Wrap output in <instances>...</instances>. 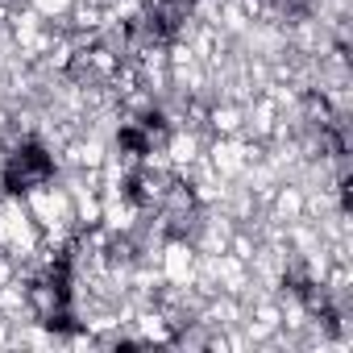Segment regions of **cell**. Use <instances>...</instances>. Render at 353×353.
Instances as JSON below:
<instances>
[{"instance_id":"cell-1","label":"cell","mask_w":353,"mask_h":353,"mask_svg":"<svg viewBox=\"0 0 353 353\" xmlns=\"http://www.w3.org/2000/svg\"><path fill=\"white\" fill-rule=\"evenodd\" d=\"M0 174H5V192L13 200H26L30 192L46 188L59 179V158L34 137V133H21L9 150H5V162H0Z\"/></svg>"}]
</instances>
